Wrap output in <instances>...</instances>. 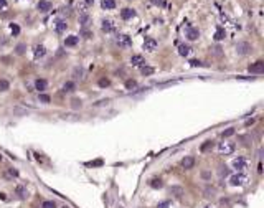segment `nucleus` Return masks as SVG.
I'll return each instance as SVG.
<instances>
[{"instance_id": "f257e3e1", "label": "nucleus", "mask_w": 264, "mask_h": 208, "mask_svg": "<svg viewBox=\"0 0 264 208\" xmlns=\"http://www.w3.org/2000/svg\"><path fill=\"white\" fill-rule=\"evenodd\" d=\"M248 182H249V177L243 172H238V173L229 177V183H231L233 187H243V185H246Z\"/></svg>"}, {"instance_id": "f03ea898", "label": "nucleus", "mask_w": 264, "mask_h": 208, "mask_svg": "<svg viewBox=\"0 0 264 208\" xmlns=\"http://www.w3.org/2000/svg\"><path fill=\"white\" fill-rule=\"evenodd\" d=\"M235 149H236L235 142H229V140H223V142L218 144V152L221 155H231Z\"/></svg>"}, {"instance_id": "7ed1b4c3", "label": "nucleus", "mask_w": 264, "mask_h": 208, "mask_svg": "<svg viewBox=\"0 0 264 208\" xmlns=\"http://www.w3.org/2000/svg\"><path fill=\"white\" fill-rule=\"evenodd\" d=\"M251 51H253V46H251L248 41H239V43L236 45V53L241 55V56H244V55H249Z\"/></svg>"}, {"instance_id": "20e7f679", "label": "nucleus", "mask_w": 264, "mask_h": 208, "mask_svg": "<svg viewBox=\"0 0 264 208\" xmlns=\"http://www.w3.org/2000/svg\"><path fill=\"white\" fill-rule=\"evenodd\" d=\"M248 164H249V162H248L244 157H238V159H235V160H233V167H235L238 172H243V170L248 167Z\"/></svg>"}, {"instance_id": "39448f33", "label": "nucleus", "mask_w": 264, "mask_h": 208, "mask_svg": "<svg viewBox=\"0 0 264 208\" xmlns=\"http://www.w3.org/2000/svg\"><path fill=\"white\" fill-rule=\"evenodd\" d=\"M116 43H117L121 48H129L132 45V41H131V38H129L127 35H119L117 38H116Z\"/></svg>"}, {"instance_id": "423d86ee", "label": "nucleus", "mask_w": 264, "mask_h": 208, "mask_svg": "<svg viewBox=\"0 0 264 208\" xmlns=\"http://www.w3.org/2000/svg\"><path fill=\"white\" fill-rule=\"evenodd\" d=\"M15 195H17L20 200H27V198H28V190H27V187L18 185L17 188H15Z\"/></svg>"}, {"instance_id": "0eeeda50", "label": "nucleus", "mask_w": 264, "mask_h": 208, "mask_svg": "<svg viewBox=\"0 0 264 208\" xmlns=\"http://www.w3.org/2000/svg\"><path fill=\"white\" fill-rule=\"evenodd\" d=\"M193 165H195V157H192V155H187V157L182 159V167H183L185 170L193 169Z\"/></svg>"}, {"instance_id": "6e6552de", "label": "nucleus", "mask_w": 264, "mask_h": 208, "mask_svg": "<svg viewBox=\"0 0 264 208\" xmlns=\"http://www.w3.org/2000/svg\"><path fill=\"white\" fill-rule=\"evenodd\" d=\"M144 50H147V51H155V50H157V40L147 38L145 41H144Z\"/></svg>"}, {"instance_id": "1a4fd4ad", "label": "nucleus", "mask_w": 264, "mask_h": 208, "mask_svg": "<svg viewBox=\"0 0 264 208\" xmlns=\"http://www.w3.org/2000/svg\"><path fill=\"white\" fill-rule=\"evenodd\" d=\"M249 71H251V73H256V74H261V73H264V61H256L254 65L249 66Z\"/></svg>"}, {"instance_id": "9d476101", "label": "nucleus", "mask_w": 264, "mask_h": 208, "mask_svg": "<svg viewBox=\"0 0 264 208\" xmlns=\"http://www.w3.org/2000/svg\"><path fill=\"white\" fill-rule=\"evenodd\" d=\"M198 36H200V30L198 28H193V27H190V28H187V38L188 40H198Z\"/></svg>"}, {"instance_id": "9b49d317", "label": "nucleus", "mask_w": 264, "mask_h": 208, "mask_svg": "<svg viewBox=\"0 0 264 208\" xmlns=\"http://www.w3.org/2000/svg\"><path fill=\"white\" fill-rule=\"evenodd\" d=\"M36 7H38V10H40V12L46 13V12H50V10H51V2H48V0H40Z\"/></svg>"}, {"instance_id": "f8f14e48", "label": "nucleus", "mask_w": 264, "mask_h": 208, "mask_svg": "<svg viewBox=\"0 0 264 208\" xmlns=\"http://www.w3.org/2000/svg\"><path fill=\"white\" fill-rule=\"evenodd\" d=\"M33 55H35V58H43L46 55V50H45L43 45H35L33 46Z\"/></svg>"}, {"instance_id": "ddd939ff", "label": "nucleus", "mask_w": 264, "mask_h": 208, "mask_svg": "<svg viewBox=\"0 0 264 208\" xmlns=\"http://www.w3.org/2000/svg\"><path fill=\"white\" fill-rule=\"evenodd\" d=\"M103 32H106V33H111V32H114L116 30V27H114V23L111 22V20H103Z\"/></svg>"}, {"instance_id": "4468645a", "label": "nucleus", "mask_w": 264, "mask_h": 208, "mask_svg": "<svg viewBox=\"0 0 264 208\" xmlns=\"http://www.w3.org/2000/svg\"><path fill=\"white\" fill-rule=\"evenodd\" d=\"M78 41H79V36L69 35V36H66V40H64V45H66V46H76Z\"/></svg>"}, {"instance_id": "2eb2a0df", "label": "nucleus", "mask_w": 264, "mask_h": 208, "mask_svg": "<svg viewBox=\"0 0 264 208\" xmlns=\"http://www.w3.org/2000/svg\"><path fill=\"white\" fill-rule=\"evenodd\" d=\"M66 28H68V23L64 22V20H61V18L56 20V23H55V30H56L58 33H63Z\"/></svg>"}, {"instance_id": "dca6fc26", "label": "nucleus", "mask_w": 264, "mask_h": 208, "mask_svg": "<svg viewBox=\"0 0 264 208\" xmlns=\"http://www.w3.org/2000/svg\"><path fill=\"white\" fill-rule=\"evenodd\" d=\"M46 88H48V83L45 81V79H36L35 81V89H38L40 93H43Z\"/></svg>"}, {"instance_id": "f3484780", "label": "nucleus", "mask_w": 264, "mask_h": 208, "mask_svg": "<svg viewBox=\"0 0 264 208\" xmlns=\"http://www.w3.org/2000/svg\"><path fill=\"white\" fill-rule=\"evenodd\" d=\"M79 23H81L83 28H86V27L91 23V17L88 13H81V15H79Z\"/></svg>"}, {"instance_id": "a211bd4d", "label": "nucleus", "mask_w": 264, "mask_h": 208, "mask_svg": "<svg viewBox=\"0 0 264 208\" xmlns=\"http://www.w3.org/2000/svg\"><path fill=\"white\" fill-rule=\"evenodd\" d=\"M101 7H103L104 10H112V8H116V0H103V2H101Z\"/></svg>"}, {"instance_id": "6ab92c4d", "label": "nucleus", "mask_w": 264, "mask_h": 208, "mask_svg": "<svg viewBox=\"0 0 264 208\" xmlns=\"http://www.w3.org/2000/svg\"><path fill=\"white\" fill-rule=\"evenodd\" d=\"M131 63H132V66H142L145 61H144V58L140 56V55H134V56L131 58Z\"/></svg>"}, {"instance_id": "aec40b11", "label": "nucleus", "mask_w": 264, "mask_h": 208, "mask_svg": "<svg viewBox=\"0 0 264 208\" xmlns=\"http://www.w3.org/2000/svg\"><path fill=\"white\" fill-rule=\"evenodd\" d=\"M136 15V12L132 10V8H124V10H121V17L124 18V20H129V18H132Z\"/></svg>"}, {"instance_id": "412c9836", "label": "nucleus", "mask_w": 264, "mask_h": 208, "mask_svg": "<svg viewBox=\"0 0 264 208\" xmlns=\"http://www.w3.org/2000/svg\"><path fill=\"white\" fill-rule=\"evenodd\" d=\"M74 89H76V84L73 81H68L63 84V93H73Z\"/></svg>"}, {"instance_id": "4be33fe9", "label": "nucleus", "mask_w": 264, "mask_h": 208, "mask_svg": "<svg viewBox=\"0 0 264 208\" xmlns=\"http://www.w3.org/2000/svg\"><path fill=\"white\" fill-rule=\"evenodd\" d=\"M83 74H84V71H83L81 66H76V68L73 69V78L74 79H83Z\"/></svg>"}, {"instance_id": "5701e85b", "label": "nucleus", "mask_w": 264, "mask_h": 208, "mask_svg": "<svg viewBox=\"0 0 264 208\" xmlns=\"http://www.w3.org/2000/svg\"><path fill=\"white\" fill-rule=\"evenodd\" d=\"M25 51H27V45L18 43L17 46H15V53H17L18 56H21V55H25Z\"/></svg>"}, {"instance_id": "b1692460", "label": "nucleus", "mask_w": 264, "mask_h": 208, "mask_svg": "<svg viewBox=\"0 0 264 208\" xmlns=\"http://www.w3.org/2000/svg\"><path fill=\"white\" fill-rule=\"evenodd\" d=\"M190 53V46H187V45H180L178 46V55L180 56H188Z\"/></svg>"}, {"instance_id": "393cba45", "label": "nucleus", "mask_w": 264, "mask_h": 208, "mask_svg": "<svg viewBox=\"0 0 264 208\" xmlns=\"http://www.w3.org/2000/svg\"><path fill=\"white\" fill-rule=\"evenodd\" d=\"M140 73H142L144 76H150V74H153V68H150V66L142 65V66H140Z\"/></svg>"}, {"instance_id": "a878e982", "label": "nucleus", "mask_w": 264, "mask_h": 208, "mask_svg": "<svg viewBox=\"0 0 264 208\" xmlns=\"http://www.w3.org/2000/svg\"><path fill=\"white\" fill-rule=\"evenodd\" d=\"M225 36H226V32H225L223 28H218L216 33H215V40H216V41H221Z\"/></svg>"}, {"instance_id": "bb28decb", "label": "nucleus", "mask_w": 264, "mask_h": 208, "mask_svg": "<svg viewBox=\"0 0 264 208\" xmlns=\"http://www.w3.org/2000/svg\"><path fill=\"white\" fill-rule=\"evenodd\" d=\"M150 187H152V188H160L162 185H164V182H162L160 178H152L150 180V183H149Z\"/></svg>"}, {"instance_id": "cd10ccee", "label": "nucleus", "mask_w": 264, "mask_h": 208, "mask_svg": "<svg viewBox=\"0 0 264 208\" xmlns=\"http://www.w3.org/2000/svg\"><path fill=\"white\" fill-rule=\"evenodd\" d=\"M170 192L175 195V197H178V198L183 195V188H182V187H172V188H170Z\"/></svg>"}, {"instance_id": "c85d7f7f", "label": "nucleus", "mask_w": 264, "mask_h": 208, "mask_svg": "<svg viewBox=\"0 0 264 208\" xmlns=\"http://www.w3.org/2000/svg\"><path fill=\"white\" fill-rule=\"evenodd\" d=\"M211 145H213V140H205V142L201 144L200 150L201 152H206V150H210V149H211Z\"/></svg>"}, {"instance_id": "c756f323", "label": "nucleus", "mask_w": 264, "mask_h": 208, "mask_svg": "<svg viewBox=\"0 0 264 208\" xmlns=\"http://www.w3.org/2000/svg\"><path fill=\"white\" fill-rule=\"evenodd\" d=\"M8 88H10V84H8L7 79H0V93H4V91H7Z\"/></svg>"}, {"instance_id": "7c9ffc66", "label": "nucleus", "mask_w": 264, "mask_h": 208, "mask_svg": "<svg viewBox=\"0 0 264 208\" xmlns=\"http://www.w3.org/2000/svg\"><path fill=\"white\" fill-rule=\"evenodd\" d=\"M41 208H56V203L53 200H45L41 203Z\"/></svg>"}, {"instance_id": "2f4dec72", "label": "nucleus", "mask_w": 264, "mask_h": 208, "mask_svg": "<svg viewBox=\"0 0 264 208\" xmlns=\"http://www.w3.org/2000/svg\"><path fill=\"white\" fill-rule=\"evenodd\" d=\"M134 88H137V83L134 79H127L125 81V89H134Z\"/></svg>"}, {"instance_id": "473e14b6", "label": "nucleus", "mask_w": 264, "mask_h": 208, "mask_svg": "<svg viewBox=\"0 0 264 208\" xmlns=\"http://www.w3.org/2000/svg\"><path fill=\"white\" fill-rule=\"evenodd\" d=\"M81 106H83L81 99H76V97H74V99H71V108L73 109H79Z\"/></svg>"}, {"instance_id": "72a5a7b5", "label": "nucleus", "mask_w": 264, "mask_h": 208, "mask_svg": "<svg viewBox=\"0 0 264 208\" xmlns=\"http://www.w3.org/2000/svg\"><path fill=\"white\" fill-rule=\"evenodd\" d=\"M233 134H235V127H228L226 131H223V139H226V137H231Z\"/></svg>"}, {"instance_id": "f704fd0d", "label": "nucleus", "mask_w": 264, "mask_h": 208, "mask_svg": "<svg viewBox=\"0 0 264 208\" xmlns=\"http://www.w3.org/2000/svg\"><path fill=\"white\" fill-rule=\"evenodd\" d=\"M38 99H40V103H43V104H48V103L51 101L48 94H40V96H38Z\"/></svg>"}, {"instance_id": "c9c22d12", "label": "nucleus", "mask_w": 264, "mask_h": 208, "mask_svg": "<svg viewBox=\"0 0 264 208\" xmlns=\"http://www.w3.org/2000/svg\"><path fill=\"white\" fill-rule=\"evenodd\" d=\"M205 197H206V198H213L215 197V190H213V188H205Z\"/></svg>"}, {"instance_id": "e433bc0d", "label": "nucleus", "mask_w": 264, "mask_h": 208, "mask_svg": "<svg viewBox=\"0 0 264 208\" xmlns=\"http://www.w3.org/2000/svg\"><path fill=\"white\" fill-rule=\"evenodd\" d=\"M97 84H99L101 88H107V86H109V79H106V78H101Z\"/></svg>"}, {"instance_id": "4c0bfd02", "label": "nucleus", "mask_w": 264, "mask_h": 208, "mask_svg": "<svg viewBox=\"0 0 264 208\" xmlns=\"http://www.w3.org/2000/svg\"><path fill=\"white\" fill-rule=\"evenodd\" d=\"M10 30H12L13 35H18V33H20V28H18V25H15V23H12V25H10Z\"/></svg>"}, {"instance_id": "58836bf2", "label": "nucleus", "mask_w": 264, "mask_h": 208, "mask_svg": "<svg viewBox=\"0 0 264 208\" xmlns=\"http://www.w3.org/2000/svg\"><path fill=\"white\" fill-rule=\"evenodd\" d=\"M7 177H18V170H15V169H8Z\"/></svg>"}, {"instance_id": "ea45409f", "label": "nucleus", "mask_w": 264, "mask_h": 208, "mask_svg": "<svg viewBox=\"0 0 264 208\" xmlns=\"http://www.w3.org/2000/svg\"><path fill=\"white\" fill-rule=\"evenodd\" d=\"M228 173H229L228 167H221V170H220V175H221V177H226Z\"/></svg>"}, {"instance_id": "a19ab883", "label": "nucleus", "mask_w": 264, "mask_h": 208, "mask_svg": "<svg viewBox=\"0 0 264 208\" xmlns=\"http://www.w3.org/2000/svg\"><path fill=\"white\" fill-rule=\"evenodd\" d=\"M201 177H203V178H211V172H208V170H203V172H201Z\"/></svg>"}, {"instance_id": "79ce46f5", "label": "nucleus", "mask_w": 264, "mask_h": 208, "mask_svg": "<svg viewBox=\"0 0 264 208\" xmlns=\"http://www.w3.org/2000/svg\"><path fill=\"white\" fill-rule=\"evenodd\" d=\"M213 53L216 55V56H221V46H215L213 48Z\"/></svg>"}, {"instance_id": "37998d69", "label": "nucleus", "mask_w": 264, "mask_h": 208, "mask_svg": "<svg viewBox=\"0 0 264 208\" xmlns=\"http://www.w3.org/2000/svg\"><path fill=\"white\" fill-rule=\"evenodd\" d=\"M167 207H170V201H162V203L157 205V208H167Z\"/></svg>"}, {"instance_id": "c03bdc74", "label": "nucleus", "mask_w": 264, "mask_h": 208, "mask_svg": "<svg viewBox=\"0 0 264 208\" xmlns=\"http://www.w3.org/2000/svg\"><path fill=\"white\" fill-rule=\"evenodd\" d=\"M152 4H153V5H159V7H162V5H164V0H152Z\"/></svg>"}, {"instance_id": "a18cd8bd", "label": "nucleus", "mask_w": 264, "mask_h": 208, "mask_svg": "<svg viewBox=\"0 0 264 208\" xmlns=\"http://www.w3.org/2000/svg\"><path fill=\"white\" fill-rule=\"evenodd\" d=\"M7 7V0H0V8H5Z\"/></svg>"}, {"instance_id": "49530a36", "label": "nucleus", "mask_w": 264, "mask_h": 208, "mask_svg": "<svg viewBox=\"0 0 264 208\" xmlns=\"http://www.w3.org/2000/svg\"><path fill=\"white\" fill-rule=\"evenodd\" d=\"M190 63H192V66H200V61H196V60L190 61Z\"/></svg>"}, {"instance_id": "de8ad7c7", "label": "nucleus", "mask_w": 264, "mask_h": 208, "mask_svg": "<svg viewBox=\"0 0 264 208\" xmlns=\"http://www.w3.org/2000/svg\"><path fill=\"white\" fill-rule=\"evenodd\" d=\"M83 36H84V38H89V36H91V33H89V32H86V30H84V32H83Z\"/></svg>"}, {"instance_id": "09e8293b", "label": "nucleus", "mask_w": 264, "mask_h": 208, "mask_svg": "<svg viewBox=\"0 0 264 208\" xmlns=\"http://www.w3.org/2000/svg\"><path fill=\"white\" fill-rule=\"evenodd\" d=\"M63 208H69V207H63Z\"/></svg>"}, {"instance_id": "8fccbe9b", "label": "nucleus", "mask_w": 264, "mask_h": 208, "mask_svg": "<svg viewBox=\"0 0 264 208\" xmlns=\"http://www.w3.org/2000/svg\"><path fill=\"white\" fill-rule=\"evenodd\" d=\"M0 160H2V155H0Z\"/></svg>"}]
</instances>
